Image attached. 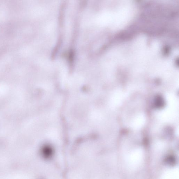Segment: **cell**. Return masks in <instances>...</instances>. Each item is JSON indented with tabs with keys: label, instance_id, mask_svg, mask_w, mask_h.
I'll return each mask as SVG.
<instances>
[{
	"label": "cell",
	"instance_id": "1",
	"mask_svg": "<svg viewBox=\"0 0 179 179\" xmlns=\"http://www.w3.org/2000/svg\"><path fill=\"white\" fill-rule=\"evenodd\" d=\"M167 160V162L170 164H174V163H175V160L173 157L170 156L168 157Z\"/></svg>",
	"mask_w": 179,
	"mask_h": 179
}]
</instances>
